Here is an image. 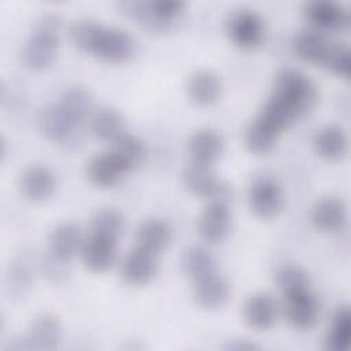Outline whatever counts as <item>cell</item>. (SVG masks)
<instances>
[{"instance_id":"836d02e7","label":"cell","mask_w":351,"mask_h":351,"mask_svg":"<svg viewBox=\"0 0 351 351\" xmlns=\"http://www.w3.org/2000/svg\"><path fill=\"white\" fill-rule=\"evenodd\" d=\"M30 282V273L26 267V265H21V262L10 266V271L5 277V287L10 291V295H22L25 292V288Z\"/></svg>"},{"instance_id":"d4e9b609","label":"cell","mask_w":351,"mask_h":351,"mask_svg":"<svg viewBox=\"0 0 351 351\" xmlns=\"http://www.w3.org/2000/svg\"><path fill=\"white\" fill-rule=\"evenodd\" d=\"M90 132L103 141H115L125 133L123 117L112 108H101L90 117Z\"/></svg>"},{"instance_id":"d6a6232c","label":"cell","mask_w":351,"mask_h":351,"mask_svg":"<svg viewBox=\"0 0 351 351\" xmlns=\"http://www.w3.org/2000/svg\"><path fill=\"white\" fill-rule=\"evenodd\" d=\"M324 66H326L328 70H330L333 74L339 77L348 78L351 71V63H350V51L348 48L343 45H333L330 47L328 56L324 62Z\"/></svg>"},{"instance_id":"4316f807","label":"cell","mask_w":351,"mask_h":351,"mask_svg":"<svg viewBox=\"0 0 351 351\" xmlns=\"http://www.w3.org/2000/svg\"><path fill=\"white\" fill-rule=\"evenodd\" d=\"M111 144H112L111 152L121 160V163L126 167L128 171L140 166L145 159V155H147L145 145L138 137L133 134L123 133Z\"/></svg>"},{"instance_id":"1f68e13d","label":"cell","mask_w":351,"mask_h":351,"mask_svg":"<svg viewBox=\"0 0 351 351\" xmlns=\"http://www.w3.org/2000/svg\"><path fill=\"white\" fill-rule=\"evenodd\" d=\"M276 281L281 292H288L296 288L308 287L307 273L299 266H293V265L282 266L276 274Z\"/></svg>"},{"instance_id":"f1b7e54d","label":"cell","mask_w":351,"mask_h":351,"mask_svg":"<svg viewBox=\"0 0 351 351\" xmlns=\"http://www.w3.org/2000/svg\"><path fill=\"white\" fill-rule=\"evenodd\" d=\"M277 137L278 134L258 118L252 119L244 132V143L247 148L258 155L270 152L276 144Z\"/></svg>"},{"instance_id":"ba28073f","label":"cell","mask_w":351,"mask_h":351,"mask_svg":"<svg viewBox=\"0 0 351 351\" xmlns=\"http://www.w3.org/2000/svg\"><path fill=\"white\" fill-rule=\"evenodd\" d=\"M84 265L95 273L108 270L117 258V240L90 233L81 250Z\"/></svg>"},{"instance_id":"8fae6325","label":"cell","mask_w":351,"mask_h":351,"mask_svg":"<svg viewBox=\"0 0 351 351\" xmlns=\"http://www.w3.org/2000/svg\"><path fill=\"white\" fill-rule=\"evenodd\" d=\"M188 151L192 163L213 166L223 151V140L217 130L203 128L191 136L188 141Z\"/></svg>"},{"instance_id":"9a60e30c","label":"cell","mask_w":351,"mask_h":351,"mask_svg":"<svg viewBox=\"0 0 351 351\" xmlns=\"http://www.w3.org/2000/svg\"><path fill=\"white\" fill-rule=\"evenodd\" d=\"M126 173V167L111 151L93 156L86 167L89 181L99 188H110L115 185Z\"/></svg>"},{"instance_id":"603a6c76","label":"cell","mask_w":351,"mask_h":351,"mask_svg":"<svg viewBox=\"0 0 351 351\" xmlns=\"http://www.w3.org/2000/svg\"><path fill=\"white\" fill-rule=\"evenodd\" d=\"M293 51L304 62L324 64L332 44L318 32L308 30L299 33L293 40Z\"/></svg>"},{"instance_id":"30bf717a","label":"cell","mask_w":351,"mask_h":351,"mask_svg":"<svg viewBox=\"0 0 351 351\" xmlns=\"http://www.w3.org/2000/svg\"><path fill=\"white\" fill-rule=\"evenodd\" d=\"M304 15L313 26L324 30L344 29L350 23L348 11L333 1H310L304 5Z\"/></svg>"},{"instance_id":"5bb4252c","label":"cell","mask_w":351,"mask_h":351,"mask_svg":"<svg viewBox=\"0 0 351 351\" xmlns=\"http://www.w3.org/2000/svg\"><path fill=\"white\" fill-rule=\"evenodd\" d=\"M230 295V287L225 277L215 271L193 281V296L203 308H218L226 303Z\"/></svg>"},{"instance_id":"277c9868","label":"cell","mask_w":351,"mask_h":351,"mask_svg":"<svg viewBox=\"0 0 351 351\" xmlns=\"http://www.w3.org/2000/svg\"><path fill=\"white\" fill-rule=\"evenodd\" d=\"M282 296L285 317L293 328L307 330L315 325L319 314V304L308 287L282 292Z\"/></svg>"},{"instance_id":"52a82bcc","label":"cell","mask_w":351,"mask_h":351,"mask_svg":"<svg viewBox=\"0 0 351 351\" xmlns=\"http://www.w3.org/2000/svg\"><path fill=\"white\" fill-rule=\"evenodd\" d=\"M232 228V214L228 204L208 203L197 221V230L203 240L217 244L225 240Z\"/></svg>"},{"instance_id":"ffe728a7","label":"cell","mask_w":351,"mask_h":351,"mask_svg":"<svg viewBox=\"0 0 351 351\" xmlns=\"http://www.w3.org/2000/svg\"><path fill=\"white\" fill-rule=\"evenodd\" d=\"M77 125L67 117L59 104L44 108L38 117L41 133L51 141L62 143L67 140Z\"/></svg>"},{"instance_id":"7a4b0ae2","label":"cell","mask_w":351,"mask_h":351,"mask_svg":"<svg viewBox=\"0 0 351 351\" xmlns=\"http://www.w3.org/2000/svg\"><path fill=\"white\" fill-rule=\"evenodd\" d=\"M62 21L58 15H41L33 27V33L27 40L23 51L25 63L37 71L49 69L58 56Z\"/></svg>"},{"instance_id":"484cf974","label":"cell","mask_w":351,"mask_h":351,"mask_svg":"<svg viewBox=\"0 0 351 351\" xmlns=\"http://www.w3.org/2000/svg\"><path fill=\"white\" fill-rule=\"evenodd\" d=\"M184 185L185 188L196 195L202 196L204 199H208L210 195L213 193L214 188L218 185L219 180L215 178L211 166H204V165H197V163H191L182 174Z\"/></svg>"},{"instance_id":"8992f818","label":"cell","mask_w":351,"mask_h":351,"mask_svg":"<svg viewBox=\"0 0 351 351\" xmlns=\"http://www.w3.org/2000/svg\"><path fill=\"white\" fill-rule=\"evenodd\" d=\"M282 192L278 184L269 177H259L252 181L248 189L251 211L262 219L274 218L282 208Z\"/></svg>"},{"instance_id":"f546056e","label":"cell","mask_w":351,"mask_h":351,"mask_svg":"<svg viewBox=\"0 0 351 351\" xmlns=\"http://www.w3.org/2000/svg\"><path fill=\"white\" fill-rule=\"evenodd\" d=\"M182 269L192 281H196L215 271L214 258L202 247H191L182 255Z\"/></svg>"},{"instance_id":"3957f363","label":"cell","mask_w":351,"mask_h":351,"mask_svg":"<svg viewBox=\"0 0 351 351\" xmlns=\"http://www.w3.org/2000/svg\"><path fill=\"white\" fill-rule=\"evenodd\" d=\"M274 93L287 100L303 117L317 101V88L313 81L299 70L282 69L276 78Z\"/></svg>"},{"instance_id":"6da1fadb","label":"cell","mask_w":351,"mask_h":351,"mask_svg":"<svg viewBox=\"0 0 351 351\" xmlns=\"http://www.w3.org/2000/svg\"><path fill=\"white\" fill-rule=\"evenodd\" d=\"M75 47L108 62H126L134 51L133 38L121 29L103 26L92 19H78L69 30Z\"/></svg>"},{"instance_id":"ac0fdd59","label":"cell","mask_w":351,"mask_h":351,"mask_svg":"<svg viewBox=\"0 0 351 351\" xmlns=\"http://www.w3.org/2000/svg\"><path fill=\"white\" fill-rule=\"evenodd\" d=\"M171 240V229L167 222L149 218L140 223L136 232V247L158 255Z\"/></svg>"},{"instance_id":"e0dca14e","label":"cell","mask_w":351,"mask_h":351,"mask_svg":"<svg viewBox=\"0 0 351 351\" xmlns=\"http://www.w3.org/2000/svg\"><path fill=\"white\" fill-rule=\"evenodd\" d=\"M346 221V206L336 197H324L311 210V222L322 232H337L344 228Z\"/></svg>"},{"instance_id":"9c48e42d","label":"cell","mask_w":351,"mask_h":351,"mask_svg":"<svg viewBox=\"0 0 351 351\" xmlns=\"http://www.w3.org/2000/svg\"><path fill=\"white\" fill-rule=\"evenodd\" d=\"M156 267V255L136 247L123 258L121 274L130 285H144L154 278Z\"/></svg>"},{"instance_id":"4fadbf2b","label":"cell","mask_w":351,"mask_h":351,"mask_svg":"<svg viewBox=\"0 0 351 351\" xmlns=\"http://www.w3.org/2000/svg\"><path fill=\"white\" fill-rule=\"evenodd\" d=\"M84 236L78 225L66 222L56 226L49 236V254L60 261H70L81 254L84 247Z\"/></svg>"},{"instance_id":"4dcf8cb0","label":"cell","mask_w":351,"mask_h":351,"mask_svg":"<svg viewBox=\"0 0 351 351\" xmlns=\"http://www.w3.org/2000/svg\"><path fill=\"white\" fill-rule=\"evenodd\" d=\"M122 215L112 208L97 210L90 219V233L107 236L118 240L123 230Z\"/></svg>"},{"instance_id":"cb8c5ba5","label":"cell","mask_w":351,"mask_h":351,"mask_svg":"<svg viewBox=\"0 0 351 351\" xmlns=\"http://www.w3.org/2000/svg\"><path fill=\"white\" fill-rule=\"evenodd\" d=\"M58 104L77 126L90 115L93 108L90 93L81 86H70L64 89Z\"/></svg>"},{"instance_id":"2e32d148","label":"cell","mask_w":351,"mask_h":351,"mask_svg":"<svg viewBox=\"0 0 351 351\" xmlns=\"http://www.w3.org/2000/svg\"><path fill=\"white\" fill-rule=\"evenodd\" d=\"M56 180L53 173L40 165L27 167L21 177V191L22 193L33 202L47 200L55 191Z\"/></svg>"},{"instance_id":"7402d4cb","label":"cell","mask_w":351,"mask_h":351,"mask_svg":"<svg viewBox=\"0 0 351 351\" xmlns=\"http://www.w3.org/2000/svg\"><path fill=\"white\" fill-rule=\"evenodd\" d=\"M186 89L192 101L199 106H210L219 99L222 85L211 70H199L191 75Z\"/></svg>"},{"instance_id":"d6986e66","label":"cell","mask_w":351,"mask_h":351,"mask_svg":"<svg viewBox=\"0 0 351 351\" xmlns=\"http://www.w3.org/2000/svg\"><path fill=\"white\" fill-rule=\"evenodd\" d=\"M315 152L328 160H337L343 158L348 148V138L344 130L335 125H326L317 130L313 137Z\"/></svg>"},{"instance_id":"e575fe53","label":"cell","mask_w":351,"mask_h":351,"mask_svg":"<svg viewBox=\"0 0 351 351\" xmlns=\"http://www.w3.org/2000/svg\"><path fill=\"white\" fill-rule=\"evenodd\" d=\"M64 263H66L64 261H60V259H58V258H55V256H52V255L49 254V256H48V259L45 261V263L43 262L44 274H45L48 278H51L52 281H58V280L63 278L64 274H66V270H64V267H63Z\"/></svg>"},{"instance_id":"d590c367","label":"cell","mask_w":351,"mask_h":351,"mask_svg":"<svg viewBox=\"0 0 351 351\" xmlns=\"http://www.w3.org/2000/svg\"><path fill=\"white\" fill-rule=\"evenodd\" d=\"M256 348V346L248 343L247 340H234L232 343L228 344V350H236V351H248V350H254Z\"/></svg>"},{"instance_id":"83f0119b","label":"cell","mask_w":351,"mask_h":351,"mask_svg":"<svg viewBox=\"0 0 351 351\" xmlns=\"http://www.w3.org/2000/svg\"><path fill=\"white\" fill-rule=\"evenodd\" d=\"M351 341V314L348 307H340L332 319L326 336V348L330 351H346Z\"/></svg>"},{"instance_id":"5b68a950","label":"cell","mask_w":351,"mask_h":351,"mask_svg":"<svg viewBox=\"0 0 351 351\" xmlns=\"http://www.w3.org/2000/svg\"><path fill=\"white\" fill-rule=\"evenodd\" d=\"M226 32L230 40L243 49L256 48L265 38V25L262 18L255 11L247 8L237 10L229 16Z\"/></svg>"},{"instance_id":"44dd1931","label":"cell","mask_w":351,"mask_h":351,"mask_svg":"<svg viewBox=\"0 0 351 351\" xmlns=\"http://www.w3.org/2000/svg\"><path fill=\"white\" fill-rule=\"evenodd\" d=\"M62 339V326L58 318L41 314L34 318L29 330V344L34 350H53Z\"/></svg>"},{"instance_id":"7c38bea8","label":"cell","mask_w":351,"mask_h":351,"mask_svg":"<svg viewBox=\"0 0 351 351\" xmlns=\"http://www.w3.org/2000/svg\"><path fill=\"white\" fill-rule=\"evenodd\" d=\"M277 315V304L267 293H254L244 302L243 317L245 324L252 329L267 330L276 324Z\"/></svg>"}]
</instances>
